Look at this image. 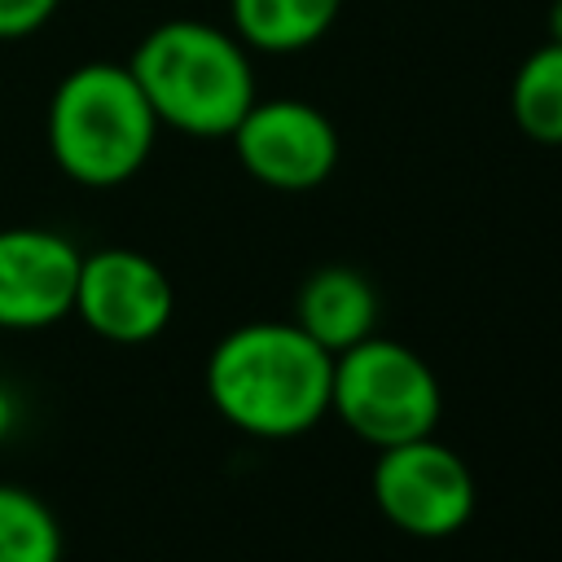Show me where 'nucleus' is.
<instances>
[{
  "label": "nucleus",
  "mask_w": 562,
  "mask_h": 562,
  "mask_svg": "<svg viewBox=\"0 0 562 562\" xmlns=\"http://www.w3.org/2000/svg\"><path fill=\"white\" fill-rule=\"evenodd\" d=\"M334 351L294 321H250L224 334L206 360L215 413L255 439L307 435L329 413Z\"/></svg>",
  "instance_id": "nucleus-1"
},
{
  "label": "nucleus",
  "mask_w": 562,
  "mask_h": 562,
  "mask_svg": "<svg viewBox=\"0 0 562 562\" xmlns=\"http://www.w3.org/2000/svg\"><path fill=\"white\" fill-rule=\"evenodd\" d=\"M136 75L158 127L184 136H228L255 105V66L246 44L202 18L158 22L132 53Z\"/></svg>",
  "instance_id": "nucleus-2"
},
{
  "label": "nucleus",
  "mask_w": 562,
  "mask_h": 562,
  "mask_svg": "<svg viewBox=\"0 0 562 562\" xmlns=\"http://www.w3.org/2000/svg\"><path fill=\"white\" fill-rule=\"evenodd\" d=\"M154 140L158 119L119 61H83L48 97V154L75 184L114 189L132 180Z\"/></svg>",
  "instance_id": "nucleus-3"
},
{
  "label": "nucleus",
  "mask_w": 562,
  "mask_h": 562,
  "mask_svg": "<svg viewBox=\"0 0 562 562\" xmlns=\"http://www.w3.org/2000/svg\"><path fill=\"white\" fill-rule=\"evenodd\" d=\"M329 413L373 448L435 435L443 391L435 369L395 338H360L334 356Z\"/></svg>",
  "instance_id": "nucleus-4"
},
{
  "label": "nucleus",
  "mask_w": 562,
  "mask_h": 562,
  "mask_svg": "<svg viewBox=\"0 0 562 562\" xmlns=\"http://www.w3.org/2000/svg\"><path fill=\"white\" fill-rule=\"evenodd\" d=\"M369 492L386 522L417 540H443L474 514V474L435 435L378 448Z\"/></svg>",
  "instance_id": "nucleus-5"
},
{
  "label": "nucleus",
  "mask_w": 562,
  "mask_h": 562,
  "mask_svg": "<svg viewBox=\"0 0 562 562\" xmlns=\"http://www.w3.org/2000/svg\"><path fill=\"white\" fill-rule=\"evenodd\" d=\"M228 140L246 176L281 193H307L325 184L329 171L338 167V132L329 114L294 97H277V101L255 97V105L241 114Z\"/></svg>",
  "instance_id": "nucleus-6"
},
{
  "label": "nucleus",
  "mask_w": 562,
  "mask_h": 562,
  "mask_svg": "<svg viewBox=\"0 0 562 562\" xmlns=\"http://www.w3.org/2000/svg\"><path fill=\"white\" fill-rule=\"evenodd\" d=\"M70 312L110 342H149L167 329L176 312V290L149 255L105 246L83 255Z\"/></svg>",
  "instance_id": "nucleus-7"
},
{
  "label": "nucleus",
  "mask_w": 562,
  "mask_h": 562,
  "mask_svg": "<svg viewBox=\"0 0 562 562\" xmlns=\"http://www.w3.org/2000/svg\"><path fill=\"white\" fill-rule=\"evenodd\" d=\"M79 246L53 228H0V329H44L70 316Z\"/></svg>",
  "instance_id": "nucleus-8"
},
{
  "label": "nucleus",
  "mask_w": 562,
  "mask_h": 562,
  "mask_svg": "<svg viewBox=\"0 0 562 562\" xmlns=\"http://www.w3.org/2000/svg\"><path fill=\"white\" fill-rule=\"evenodd\" d=\"M373 321H378V290L364 272L347 263L316 268L294 299V325L334 356L369 338Z\"/></svg>",
  "instance_id": "nucleus-9"
},
{
  "label": "nucleus",
  "mask_w": 562,
  "mask_h": 562,
  "mask_svg": "<svg viewBox=\"0 0 562 562\" xmlns=\"http://www.w3.org/2000/svg\"><path fill=\"white\" fill-rule=\"evenodd\" d=\"M342 0H228L233 35L255 53H299L329 35Z\"/></svg>",
  "instance_id": "nucleus-10"
},
{
  "label": "nucleus",
  "mask_w": 562,
  "mask_h": 562,
  "mask_svg": "<svg viewBox=\"0 0 562 562\" xmlns=\"http://www.w3.org/2000/svg\"><path fill=\"white\" fill-rule=\"evenodd\" d=\"M509 114L536 145H562V44L544 40L531 48L509 83Z\"/></svg>",
  "instance_id": "nucleus-11"
},
{
  "label": "nucleus",
  "mask_w": 562,
  "mask_h": 562,
  "mask_svg": "<svg viewBox=\"0 0 562 562\" xmlns=\"http://www.w3.org/2000/svg\"><path fill=\"white\" fill-rule=\"evenodd\" d=\"M0 562H61L57 514L18 483H0Z\"/></svg>",
  "instance_id": "nucleus-12"
},
{
  "label": "nucleus",
  "mask_w": 562,
  "mask_h": 562,
  "mask_svg": "<svg viewBox=\"0 0 562 562\" xmlns=\"http://www.w3.org/2000/svg\"><path fill=\"white\" fill-rule=\"evenodd\" d=\"M61 0H0V40H26L53 22Z\"/></svg>",
  "instance_id": "nucleus-13"
},
{
  "label": "nucleus",
  "mask_w": 562,
  "mask_h": 562,
  "mask_svg": "<svg viewBox=\"0 0 562 562\" xmlns=\"http://www.w3.org/2000/svg\"><path fill=\"white\" fill-rule=\"evenodd\" d=\"M13 422H18V404H13V395L0 386V439L13 430Z\"/></svg>",
  "instance_id": "nucleus-14"
},
{
  "label": "nucleus",
  "mask_w": 562,
  "mask_h": 562,
  "mask_svg": "<svg viewBox=\"0 0 562 562\" xmlns=\"http://www.w3.org/2000/svg\"><path fill=\"white\" fill-rule=\"evenodd\" d=\"M549 40H558V44H562V0H553V4H549Z\"/></svg>",
  "instance_id": "nucleus-15"
}]
</instances>
